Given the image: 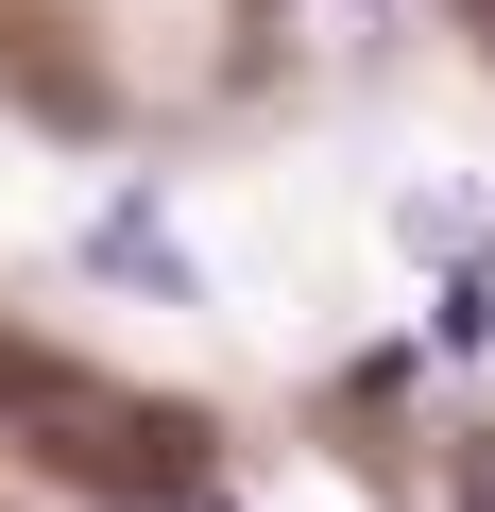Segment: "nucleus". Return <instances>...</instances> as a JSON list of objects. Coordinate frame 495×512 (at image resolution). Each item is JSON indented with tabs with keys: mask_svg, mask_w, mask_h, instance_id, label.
Segmentation results:
<instances>
[{
	"mask_svg": "<svg viewBox=\"0 0 495 512\" xmlns=\"http://www.w3.org/2000/svg\"><path fill=\"white\" fill-rule=\"evenodd\" d=\"M86 256H103V274H154V291L188 274V256H171V222H154V205H103V239H86Z\"/></svg>",
	"mask_w": 495,
	"mask_h": 512,
	"instance_id": "f257e3e1",
	"label": "nucleus"
},
{
	"mask_svg": "<svg viewBox=\"0 0 495 512\" xmlns=\"http://www.w3.org/2000/svg\"><path fill=\"white\" fill-rule=\"evenodd\" d=\"M478 512H495V495H478Z\"/></svg>",
	"mask_w": 495,
	"mask_h": 512,
	"instance_id": "f03ea898",
	"label": "nucleus"
}]
</instances>
